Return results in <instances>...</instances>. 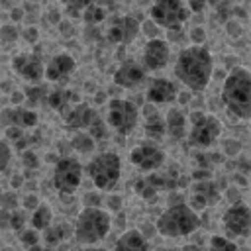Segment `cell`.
<instances>
[{"label": "cell", "instance_id": "f1b7e54d", "mask_svg": "<svg viewBox=\"0 0 251 251\" xmlns=\"http://www.w3.org/2000/svg\"><path fill=\"white\" fill-rule=\"evenodd\" d=\"M94 145H96V141H94V137L88 131H76L73 135V139H71V147L75 151H78V153H84V155L92 153Z\"/></svg>", "mask_w": 251, "mask_h": 251}, {"label": "cell", "instance_id": "680465c9", "mask_svg": "<svg viewBox=\"0 0 251 251\" xmlns=\"http://www.w3.org/2000/svg\"><path fill=\"white\" fill-rule=\"evenodd\" d=\"M204 114H206L204 110H200V112H190V116H188V118H190V124H194L196 120H200V118H202Z\"/></svg>", "mask_w": 251, "mask_h": 251}, {"label": "cell", "instance_id": "4316f807", "mask_svg": "<svg viewBox=\"0 0 251 251\" xmlns=\"http://www.w3.org/2000/svg\"><path fill=\"white\" fill-rule=\"evenodd\" d=\"M71 233V226L69 224H57V226H49L47 229H43V241L45 245H57L63 239H67Z\"/></svg>", "mask_w": 251, "mask_h": 251}, {"label": "cell", "instance_id": "9f6ffc18", "mask_svg": "<svg viewBox=\"0 0 251 251\" xmlns=\"http://www.w3.org/2000/svg\"><path fill=\"white\" fill-rule=\"evenodd\" d=\"M10 184H12V188H20L24 184V176L22 175H14L12 180H10Z\"/></svg>", "mask_w": 251, "mask_h": 251}, {"label": "cell", "instance_id": "e7e4bbea", "mask_svg": "<svg viewBox=\"0 0 251 251\" xmlns=\"http://www.w3.org/2000/svg\"><path fill=\"white\" fill-rule=\"evenodd\" d=\"M86 251H106V249H98V247H88Z\"/></svg>", "mask_w": 251, "mask_h": 251}, {"label": "cell", "instance_id": "816d5d0a", "mask_svg": "<svg viewBox=\"0 0 251 251\" xmlns=\"http://www.w3.org/2000/svg\"><path fill=\"white\" fill-rule=\"evenodd\" d=\"M192 178H194V180H206V178H212V173H210V169L198 167V169L192 173Z\"/></svg>", "mask_w": 251, "mask_h": 251}, {"label": "cell", "instance_id": "6da1fadb", "mask_svg": "<svg viewBox=\"0 0 251 251\" xmlns=\"http://www.w3.org/2000/svg\"><path fill=\"white\" fill-rule=\"evenodd\" d=\"M214 73V59L208 47L190 45L180 49L175 63V76L190 90H204Z\"/></svg>", "mask_w": 251, "mask_h": 251}, {"label": "cell", "instance_id": "ac0fdd59", "mask_svg": "<svg viewBox=\"0 0 251 251\" xmlns=\"http://www.w3.org/2000/svg\"><path fill=\"white\" fill-rule=\"evenodd\" d=\"M37 124V114L35 110H27V108H22V106H16V108H6L2 110L0 114V126L2 127H10V126H16V127H22V129H29Z\"/></svg>", "mask_w": 251, "mask_h": 251}, {"label": "cell", "instance_id": "83f0119b", "mask_svg": "<svg viewBox=\"0 0 251 251\" xmlns=\"http://www.w3.org/2000/svg\"><path fill=\"white\" fill-rule=\"evenodd\" d=\"M106 16H108V10H106L104 6L96 4V2H90V4L84 8V12H82L80 18L84 20L86 25H98V24H102V22L106 20Z\"/></svg>", "mask_w": 251, "mask_h": 251}, {"label": "cell", "instance_id": "e0dca14e", "mask_svg": "<svg viewBox=\"0 0 251 251\" xmlns=\"http://www.w3.org/2000/svg\"><path fill=\"white\" fill-rule=\"evenodd\" d=\"M65 126L69 129H75V131H84L90 127V124L98 118L96 110L86 104V102H76L75 106H71L67 112H65Z\"/></svg>", "mask_w": 251, "mask_h": 251}, {"label": "cell", "instance_id": "bcb514c9", "mask_svg": "<svg viewBox=\"0 0 251 251\" xmlns=\"http://www.w3.org/2000/svg\"><path fill=\"white\" fill-rule=\"evenodd\" d=\"M22 37H24L27 43H37V39H39V31H37V27H27V29H24Z\"/></svg>", "mask_w": 251, "mask_h": 251}, {"label": "cell", "instance_id": "603a6c76", "mask_svg": "<svg viewBox=\"0 0 251 251\" xmlns=\"http://www.w3.org/2000/svg\"><path fill=\"white\" fill-rule=\"evenodd\" d=\"M133 190L137 196L149 200L153 198L159 190H165V182H163V175L161 173H153V175H147V176H141L135 180L133 184Z\"/></svg>", "mask_w": 251, "mask_h": 251}, {"label": "cell", "instance_id": "f35d334b", "mask_svg": "<svg viewBox=\"0 0 251 251\" xmlns=\"http://www.w3.org/2000/svg\"><path fill=\"white\" fill-rule=\"evenodd\" d=\"M0 208H4V210H16L18 208V196H16V192H2V196H0Z\"/></svg>", "mask_w": 251, "mask_h": 251}, {"label": "cell", "instance_id": "b9f144b4", "mask_svg": "<svg viewBox=\"0 0 251 251\" xmlns=\"http://www.w3.org/2000/svg\"><path fill=\"white\" fill-rule=\"evenodd\" d=\"M141 29H143V31L149 35V39L159 37V31H157V29H159V25H157V24H155L151 18H149L147 22H143V24H141Z\"/></svg>", "mask_w": 251, "mask_h": 251}, {"label": "cell", "instance_id": "f907efd6", "mask_svg": "<svg viewBox=\"0 0 251 251\" xmlns=\"http://www.w3.org/2000/svg\"><path fill=\"white\" fill-rule=\"evenodd\" d=\"M167 39L173 41V43H178L184 39V33H182V27L180 29H167Z\"/></svg>", "mask_w": 251, "mask_h": 251}, {"label": "cell", "instance_id": "f6af8a7d", "mask_svg": "<svg viewBox=\"0 0 251 251\" xmlns=\"http://www.w3.org/2000/svg\"><path fill=\"white\" fill-rule=\"evenodd\" d=\"M57 27H59V31H61L63 37H71V35L75 33V27H73V24H71L69 20H61V22L57 24Z\"/></svg>", "mask_w": 251, "mask_h": 251}, {"label": "cell", "instance_id": "277c9868", "mask_svg": "<svg viewBox=\"0 0 251 251\" xmlns=\"http://www.w3.org/2000/svg\"><path fill=\"white\" fill-rule=\"evenodd\" d=\"M110 224V212L102 210L100 206H84L76 216L75 237L82 245H92L106 237Z\"/></svg>", "mask_w": 251, "mask_h": 251}, {"label": "cell", "instance_id": "6f0895ef", "mask_svg": "<svg viewBox=\"0 0 251 251\" xmlns=\"http://www.w3.org/2000/svg\"><path fill=\"white\" fill-rule=\"evenodd\" d=\"M10 14H12L10 18H12L14 22H20V20H22V16H24V10H22V8H12V12H10Z\"/></svg>", "mask_w": 251, "mask_h": 251}, {"label": "cell", "instance_id": "52a82bcc", "mask_svg": "<svg viewBox=\"0 0 251 251\" xmlns=\"http://www.w3.org/2000/svg\"><path fill=\"white\" fill-rule=\"evenodd\" d=\"M106 122L108 126L120 133V135H129L139 122V108L124 98H112L108 102V112H106Z\"/></svg>", "mask_w": 251, "mask_h": 251}, {"label": "cell", "instance_id": "7dc6e473", "mask_svg": "<svg viewBox=\"0 0 251 251\" xmlns=\"http://www.w3.org/2000/svg\"><path fill=\"white\" fill-rule=\"evenodd\" d=\"M108 208H110V212H120L122 210V196L110 194L108 196Z\"/></svg>", "mask_w": 251, "mask_h": 251}, {"label": "cell", "instance_id": "30bf717a", "mask_svg": "<svg viewBox=\"0 0 251 251\" xmlns=\"http://www.w3.org/2000/svg\"><path fill=\"white\" fill-rule=\"evenodd\" d=\"M141 31V24L133 16L114 18L106 29V39L114 45H129Z\"/></svg>", "mask_w": 251, "mask_h": 251}, {"label": "cell", "instance_id": "60d3db41", "mask_svg": "<svg viewBox=\"0 0 251 251\" xmlns=\"http://www.w3.org/2000/svg\"><path fill=\"white\" fill-rule=\"evenodd\" d=\"M41 96L47 98V94L43 92L41 86H33V88H27V90H25V100H29L31 104H37V100H39Z\"/></svg>", "mask_w": 251, "mask_h": 251}, {"label": "cell", "instance_id": "836d02e7", "mask_svg": "<svg viewBox=\"0 0 251 251\" xmlns=\"http://www.w3.org/2000/svg\"><path fill=\"white\" fill-rule=\"evenodd\" d=\"M20 37V31L14 24H4L0 25V41L2 43H14Z\"/></svg>", "mask_w": 251, "mask_h": 251}, {"label": "cell", "instance_id": "7a4b0ae2", "mask_svg": "<svg viewBox=\"0 0 251 251\" xmlns=\"http://www.w3.org/2000/svg\"><path fill=\"white\" fill-rule=\"evenodd\" d=\"M222 102L227 114L235 120H251V73L235 67L224 78Z\"/></svg>", "mask_w": 251, "mask_h": 251}, {"label": "cell", "instance_id": "d6a6232c", "mask_svg": "<svg viewBox=\"0 0 251 251\" xmlns=\"http://www.w3.org/2000/svg\"><path fill=\"white\" fill-rule=\"evenodd\" d=\"M88 133L94 137V141H102V139H106V137H108V126H106L100 118H96V120L90 124Z\"/></svg>", "mask_w": 251, "mask_h": 251}, {"label": "cell", "instance_id": "9c48e42d", "mask_svg": "<svg viewBox=\"0 0 251 251\" xmlns=\"http://www.w3.org/2000/svg\"><path fill=\"white\" fill-rule=\"evenodd\" d=\"M222 133V122L214 114H204L196 120L188 131V143L200 149H208Z\"/></svg>", "mask_w": 251, "mask_h": 251}, {"label": "cell", "instance_id": "ba28073f", "mask_svg": "<svg viewBox=\"0 0 251 251\" xmlns=\"http://www.w3.org/2000/svg\"><path fill=\"white\" fill-rule=\"evenodd\" d=\"M82 180V165L75 157H61L55 163L53 186L61 196L75 194Z\"/></svg>", "mask_w": 251, "mask_h": 251}, {"label": "cell", "instance_id": "f546056e", "mask_svg": "<svg viewBox=\"0 0 251 251\" xmlns=\"http://www.w3.org/2000/svg\"><path fill=\"white\" fill-rule=\"evenodd\" d=\"M90 2H92V0H61V4H63V8H65V14L71 16V18L82 16L84 8H86Z\"/></svg>", "mask_w": 251, "mask_h": 251}, {"label": "cell", "instance_id": "7c38bea8", "mask_svg": "<svg viewBox=\"0 0 251 251\" xmlns=\"http://www.w3.org/2000/svg\"><path fill=\"white\" fill-rule=\"evenodd\" d=\"M220 200V182L206 178V180H194L188 190V206L194 210H202L208 206H214Z\"/></svg>", "mask_w": 251, "mask_h": 251}, {"label": "cell", "instance_id": "44dd1931", "mask_svg": "<svg viewBox=\"0 0 251 251\" xmlns=\"http://www.w3.org/2000/svg\"><path fill=\"white\" fill-rule=\"evenodd\" d=\"M141 114L145 116V126H143V131L149 139H163L165 133H167V124L165 120L159 116V112L155 110V104H145L141 108Z\"/></svg>", "mask_w": 251, "mask_h": 251}, {"label": "cell", "instance_id": "4fadbf2b", "mask_svg": "<svg viewBox=\"0 0 251 251\" xmlns=\"http://www.w3.org/2000/svg\"><path fill=\"white\" fill-rule=\"evenodd\" d=\"M129 161L139 171H147V173L149 171H159L165 163V153L157 145L141 143V145H135L129 151Z\"/></svg>", "mask_w": 251, "mask_h": 251}, {"label": "cell", "instance_id": "8992f818", "mask_svg": "<svg viewBox=\"0 0 251 251\" xmlns=\"http://www.w3.org/2000/svg\"><path fill=\"white\" fill-rule=\"evenodd\" d=\"M149 18L163 29H180L188 22L190 10L182 0H153Z\"/></svg>", "mask_w": 251, "mask_h": 251}, {"label": "cell", "instance_id": "d590c367", "mask_svg": "<svg viewBox=\"0 0 251 251\" xmlns=\"http://www.w3.org/2000/svg\"><path fill=\"white\" fill-rule=\"evenodd\" d=\"M196 161L202 169H212L214 165H218L222 161V155L220 153H210V155H196Z\"/></svg>", "mask_w": 251, "mask_h": 251}, {"label": "cell", "instance_id": "6125c7cd", "mask_svg": "<svg viewBox=\"0 0 251 251\" xmlns=\"http://www.w3.org/2000/svg\"><path fill=\"white\" fill-rule=\"evenodd\" d=\"M180 251H202L198 245H192V243H188V245H184V247H180Z\"/></svg>", "mask_w": 251, "mask_h": 251}, {"label": "cell", "instance_id": "8fae6325", "mask_svg": "<svg viewBox=\"0 0 251 251\" xmlns=\"http://www.w3.org/2000/svg\"><path fill=\"white\" fill-rule=\"evenodd\" d=\"M222 224H224V229L227 235H239V237L249 235V231H251V208L241 204V202L231 204L224 212Z\"/></svg>", "mask_w": 251, "mask_h": 251}, {"label": "cell", "instance_id": "7bdbcfd3", "mask_svg": "<svg viewBox=\"0 0 251 251\" xmlns=\"http://www.w3.org/2000/svg\"><path fill=\"white\" fill-rule=\"evenodd\" d=\"M224 147H226V153H227L229 157H235V155L241 151V143L235 141V139H226V141H224Z\"/></svg>", "mask_w": 251, "mask_h": 251}, {"label": "cell", "instance_id": "ab89813d", "mask_svg": "<svg viewBox=\"0 0 251 251\" xmlns=\"http://www.w3.org/2000/svg\"><path fill=\"white\" fill-rule=\"evenodd\" d=\"M188 35H190V39H192V45H204V41H206V31H204V27H200V25L192 27Z\"/></svg>", "mask_w": 251, "mask_h": 251}, {"label": "cell", "instance_id": "ffe728a7", "mask_svg": "<svg viewBox=\"0 0 251 251\" xmlns=\"http://www.w3.org/2000/svg\"><path fill=\"white\" fill-rule=\"evenodd\" d=\"M76 63H75V57L69 55V53H59L55 55L47 67H45V78L51 80V82H61L65 80L73 71H75Z\"/></svg>", "mask_w": 251, "mask_h": 251}, {"label": "cell", "instance_id": "d6986e66", "mask_svg": "<svg viewBox=\"0 0 251 251\" xmlns=\"http://www.w3.org/2000/svg\"><path fill=\"white\" fill-rule=\"evenodd\" d=\"M176 86L173 80L169 78H153L151 84L147 86V92H145V98L147 102L151 104H169L176 98Z\"/></svg>", "mask_w": 251, "mask_h": 251}, {"label": "cell", "instance_id": "1f68e13d", "mask_svg": "<svg viewBox=\"0 0 251 251\" xmlns=\"http://www.w3.org/2000/svg\"><path fill=\"white\" fill-rule=\"evenodd\" d=\"M25 224H27V214L24 212V210H12V214H10V229H16L18 233L22 231V229H25Z\"/></svg>", "mask_w": 251, "mask_h": 251}, {"label": "cell", "instance_id": "5b68a950", "mask_svg": "<svg viewBox=\"0 0 251 251\" xmlns=\"http://www.w3.org/2000/svg\"><path fill=\"white\" fill-rule=\"evenodd\" d=\"M86 173H88V178L94 182L96 188L112 190L118 184L120 175H122V159L114 151L98 153L86 165Z\"/></svg>", "mask_w": 251, "mask_h": 251}, {"label": "cell", "instance_id": "c3c4849f", "mask_svg": "<svg viewBox=\"0 0 251 251\" xmlns=\"http://www.w3.org/2000/svg\"><path fill=\"white\" fill-rule=\"evenodd\" d=\"M186 2H188V10L194 14H200L208 4V0H186Z\"/></svg>", "mask_w": 251, "mask_h": 251}, {"label": "cell", "instance_id": "db71d44e", "mask_svg": "<svg viewBox=\"0 0 251 251\" xmlns=\"http://www.w3.org/2000/svg\"><path fill=\"white\" fill-rule=\"evenodd\" d=\"M227 29H229L227 33H229L231 37H239V35H241V25H239V24H235L233 20H229V22H227Z\"/></svg>", "mask_w": 251, "mask_h": 251}, {"label": "cell", "instance_id": "ee69618b", "mask_svg": "<svg viewBox=\"0 0 251 251\" xmlns=\"http://www.w3.org/2000/svg\"><path fill=\"white\" fill-rule=\"evenodd\" d=\"M100 202H102V196L98 192H86L84 198H82L84 206H100Z\"/></svg>", "mask_w": 251, "mask_h": 251}, {"label": "cell", "instance_id": "03108f58", "mask_svg": "<svg viewBox=\"0 0 251 251\" xmlns=\"http://www.w3.org/2000/svg\"><path fill=\"white\" fill-rule=\"evenodd\" d=\"M212 2H220V0H212Z\"/></svg>", "mask_w": 251, "mask_h": 251}, {"label": "cell", "instance_id": "003e7915", "mask_svg": "<svg viewBox=\"0 0 251 251\" xmlns=\"http://www.w3.org/2000/svg\"><path fill=\"white\" fill-rule=\"evenodd\" d=\"M0 196H2V192H0Z\"/></svg>", "mask_w": 251, "mask_h": 251}, {"label": "cell", "instance_id": "e575fe53", "mask_svg": "<svg viewBox=\"0 0 251 251\" xmlns=\"http://www.w3.org/2000/svg\"><path fill=\"white\" fill-rule=\"evenodd\" d=\"M20 241L25 245V247H31V245H37L39 241V233L35 227H25L20 231Z\"/></svg>", "mask_w": 251, "mask_h": 251}, {"label": "cell", "instance_id": "7402d4cb", "mask_svg": "<svg viewBox=\"0 0 251 251\" xmlns=\"http://www.w3.org/2000/svg\"><path fill=\"white\" fill-rule=\"evenodd\" d=\"M114 251H149V243L139 229H127L116 241Z\"/></svg>", "mask_w": 251, "mask_h": 251}, {"label": "cell", "instance_id": "4dcf8cb0", "mask_svg": "<svg viewBox=\"0 0 251 251\" xmlns=\"http://www.w3.org/2000/svg\"><path fill=\"white\" fill-rule=\"evenodd\" d=\"M210 251H239V247L224 235H214L210 239Z\"/></svg>", "mask_w": 251, "mask_h": 251}, {"label": "cell", "instance_id": "3957f363", "mask_svg": "<svg viewBox=\"0 0 251 251\" xmlns=\"http://www.w3.org/2000/svg\"><path fill=\"white\" fill-rule=\"evenodd\" d=\"M155 227L163 237H184L200 227V218L194 208L182 202V204L169 206L157 218Z\"/></svg>", "mask_w": 251, "mask_h": 251}, {"label": "cell", "instance_id": "5bb4252c", "mask_svg": "<svg viewBox=\"0 0 251 251\" xmlns=\"http://www.w3.org/2000/svg\"><path fill=\"white\" fill-rule=\"evenodd\" d=\"M12 69L16 75L35 84L45 76V65L37 53H18L12 59Z\"/></svg>", "mask_w": 251, "mask_h": 251}, {"label": "cell", "instance_id": "681fc988", "mask_svg": "<svg viewBox=\"0 0 251 251\" xmlns=\"http://www.w3.org/2000/svg\"><path fill=\"white\" fill-rule=\"evenodd\" d=\"M39 204H41V202H39V198H37L35 194H27V196L24 198V208H25V210H35Z\"/></svg>", "mask_w": 251, "mask_h": 251}, {"label": "cell", "instance_id": "484cf974", "mask_svg": "<svg viewBox=\"0 0 251 251\" xmlns=\"http://www.w3.org/2000/svg\"><path fill=\"white\" fill-rule=\"evenodd\" d=\"M51 220H53V210L47 206V204H39L35 210H31V218H29V224L31 227H35L37 231H43L51 226Z\"/></svg>", "mask_w": 251, "mask_h": 251}, {"label": "cell", "instance_id": "cb8c5ba5", "mask_svg": "<svg viewBox=\"0 0 251 251\" xmlns=\"http://www.w3.org/2000/svg\"><path fill=\"white\" fill-rule=\"evenodd\" d=\"M47 106L57 110V112H67L71 108L73 102H80V96H76V92L73 90H67V88H55L53 92H47V98H45Z\"/></svg>", "mask_w": 251, "mask_h": 251}, {"label": "cell", "instance_id": "2e32d148", "mask_svg": "<svg viewBox=\"0 0 251 251\" xmlns=\"http://www.w3.org/2000/svg\"><path fill=\"white\" fill-rule=\"evenodd\" d=\"M145 73L147 69L143 65H139L133 59H127L114 71V82L120 88H135L145 80Z\"/></svg>", "mask_w": 251, "mask_h": 251}, {"label": "cell", "instance_id": "74e56055", "mask_svg": "<svg viewBox=\"0 0 251 251\" xmlns=\"http://www.w3.org/2000/svg\"><path fill=\"white\" fill-rule=\"evenodd\" d=\"M22 163H24V167L27 171H35L39 167V157H37V153H33V151L27 149V151L22 153Z\"/></svg>", "mask_w": 251, "mask_h": 251}, {"label": "cell", "instance_id": "91938a15", "mask_svg": "<svg viewBox=\"0 0 251 251\" xmlns=\"http://www.w3.org/2000/svg\"><path fill=\"white\" fill-rule=\"evenodd\" d=\"M176 96H178V102H180V104H186V102L190 100V94H188V92H178Z\"/></svg>", "mask_w": 251, "mask_h": 251}, {"label": "cell", "instance_id": "94428289", "mask_svg": "<svg viewBox=\"0 0 251 251\" xmlns=\"http://www.w3.org/2000/svg\"><path fill=\"white\" fill-rule=\"evenodd\" d=\"M92 2H96V4H100V6H104L106 10H108V8H110V6L114 4V0H92Z\"/></svg>", "mask_w": 251, "mask_h": 251}, {"label": "cell", "instance_id": "f5cc1de1", "mask_svg": "<svg viewBox=\"0 0 251 251\" xmlns=\"http://www.w3.org/2000/svg\"><path fill=\"white\" fill-rule=\"evenodd\" d=\"M10 214H12V210H4V208H0V229L10 227Z\"/></svg>", "mask_w": 251, "mask_h": 251}, {"label": "cell", "instance_id": "9a60e30c", "mask_svg": "<svg viewBox=\"0 0 251 251\" xmlns=\"http://www.w3.org/2000/svg\"><path fill=\"white\" fill-rule=\"evenodd\" d=\"M171 59V45L167 39H149L143 47V67L147 71H161Z\"/></svg>", "mask_w": 251, "mask_h": 251}, {"label": "cell", "instance_id": "d4e9b609", "mask_svg": "<svg viewBox=\"0 0 251 251\" xmlns=\"http://www.w3.org/2000/svg\"><path fill=\"white\" fill-rule=\"evenodd\" d=\"M165 124H167V135L171 139L178 141V139L186 137V118H184V114L178 108H171L167 112Z\"/></svg>", "mask_w": 251, "mask_h": 251}, {"label": "cell", "instance_id": "8d00e7d4", "mask_svg": "<svg viewBox=\"0 0 251 251\" xmlns=\"http://www.w3.org/2000/svg\"><path fill=\"white\" fill-rule=\"evenodd\" d=\"M12 161V149H10V143L8 141H0V173L8 169Z\"/></svg>", "mask_w": 251, "mask_h": 251}, {"label": "cell", "instance_id": "be15d7a7", "mask_svg": "<svg viewBox=\"0 0 251 251\" xmlns=\"http://www.w3.org/2000/svg\"><path fill=\"white\" fill-rule=\"evenodd\" d=\"M25 251H41V247H39V243H37V245H31V247H25Z\"/></svg>", "mask_w": 251, "mask_h": 251}, {"label": "cell", "instance_id": "11a10c76", "mask_svg": "<svg viewBox=\"0 0 251 251\" xmlns=\"http://www.w3.org/2000/svg\"><path fill=\"white\" fill-rule=\"evenodd\" d=\"M10 100H12V104L20 106V104L25 100V96H24V92H20V90H14V92H12V96H10Z\"/></svg>", "mask_w": 251, "mask_h": 251}]
</instances>
